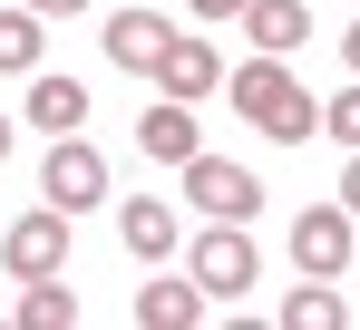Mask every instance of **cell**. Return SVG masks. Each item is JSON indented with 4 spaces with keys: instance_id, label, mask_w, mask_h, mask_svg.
<instances>
[{
    "instance_id": "6da1fadb",
    "label": "cell",
    "mask_w": 360,
    "mask_h": 330,
    "mask_svg": "<svg viewBox=\"0 0 360 330\" xmlns=\"http://www.w3.org/2000/svg\"><path fill=\"white\" fill-rule=\"evenodd\" d=\"M224 98H234V117H243V126H263L273 146L321 136V98H311V88H302V78H292L273 49H253V58H243L234 78H224Z\"/></svg>"
},
{
    "instance_id": "7a4b0ae2",
    "label": "cell",
    "mask_w": 360,
    "mask_h": 330,
    "mask_svg": "<svg viewBox=\"0 0 360 330\" xmlns=\"http://www.w3.org/2000/svg\"><path fill=\"white\" fill-rule=\"evenodd\" d=\"M185 272L205 282L214 301H243L253 272H263V253H253V233H243V223H214V233H195V243H185Z\"/></svg>"
},
{
    "instance_id": "3957f363",
    "label": "cell",
    "mask_w": 360,
    "mask_h": 330,
    "mask_svg": "<svg viewBox=\"0 0 360 330\" xmlns=\"http://www.w3.org/2000/svg\"><path fill=\"white\" fill-rule=\"evenodd\" d=\"M39 194L59 204V214H88V204H108V156L88 146V136H59L49 165H39Z\"/></svg>"
},
{
    "instance_id": "277c9868",
    "label": "cell",
    "mask_w": 360,
    "mask_h": 330,
    "mask_svg": "<svg viewBox=\"0 0 360 330\" xmlns=\"http://www.w3.org/2000/svg\"><path fill=\"white\" fill-rule=\"evenodd\" d=\"M0 263H10V282H49V272H68V214H59V204L20 214L10 233H0Z\"/></svg>"
},
{
    "instance_id": "5b68a950",
    "label": "cell",
    "mask_w": 360,
    "mask_h": 330,
    "mask_svg": "<svg viewBox=\"0 0 360 330\" xmlns=\"http://www.w3.org/2000/svg\"><path fill=\"white\" fill-rule=\"evenodd\" d=\"M185 204H205L214 223H253L263 185H253V165H224V156H185Z\"/></svg>"
},
{
    "instance_id": "8992f818",
    "label": "cell",
    "mask_w": 360,
    "mask_h": 330,
    "mask_svg": "<svg viewBox=\"0 0 360 330\" xmlns=\"http://www.w3.org/2000/svg\"><path fill=\"white\" fill-rule=\"evenodd\" d=\"M292 272H321V282L351 272V204H302L292 214Z\"/></svg>"
},
{
    "instance_id": "52a82bcc",
    "label": "cell",
    "mask_w": 360,
    "mask_h": 330,
    "mask_svg": "<svg viewBox=\"0 0 360 330\" xmlns=\"http://www.w3.org/2000/svg\"><path fill=\"white\" fill-rule=\"evenodd\" d=\"M127 311H136V330H195L205 311H214V291H205L195 272H185V282H136Z\"/></svg>"
},
{
    "instance_id": "ba28073f",
    "label": "cell",
    "mask_w": 360,
    "mask_h": 330,
    "mask_svg": "<svg viewBox=\"0 0 360 330\" xmlns=\"http://www.w3.org/2000/svg\"><path fill=\"white\" fill-rule=\"evenodd\" d=\"M136 146L156 165H185V156H205V136H195V98H156V107L136 117Z\"/></svg>"
},
{
    "instance_id": "9c48e42d",
    "label": "cell",
    "mask_w": 360,
    "mask_h": 330,
    "mask_svg": "<svg viewBox=\"0 0 360 330\" xmlns=\"http://www.w3.org/2000/svg\"><path fill=\"white\" fill-rule=\"evenodd\" d=\"M224 88V58L205 49V39H166V58H156V98H214Z\"/></svg>"
},
{
    "instance_id": "30bf717a",
    "label": "cell",
    "mask_w": 360,
    "mask_h": 330,
    "mask_svg": "<svg viewBox=\"0 0 360 330\" xmlns=\"http://www.w3.org/2000/svg\"><path fill=\"white\" fill-rule=\"evenodd\" d=\"M117 233H127V253H136V263H166V253L185 243L176 204H156V194H136V204H117Z\"/></svg>"
},
{
    "instance_id": "8fae6325",
    "label": "cell",
    "mask_w": 360,
    "mask_h": 330,
    "mask_svg": "<svg viewBox=\"0 0 360 330\" xmlns=\"http://www.w3.org/2000/svg\"><path fill=\"white\" fill-rule=\"evenodd\" d=\"M166 39H176V29H166L156 10H117V20H108V58H117V68H136V78H156Z\"/></svg>"
},
{
    "instance_id": "7c38bea8",
    "label": "cell",
    "mask_w": 360,
    "mask_h": 330,
    "mask_svg": "<svg viewBox=\"0 0 360 330\" xmlns=\"http://www.w3.org/2000/svg\"><path fill=\"white\" fill-rule=\"evenodd\" d=\"M243 29H253V49H302V39H311V0H253V10H243Z\"/></svg>"
},
{
    "instance_id": "4fadbf2b",
    "label": "cell",
    "mask_w": 360,
    "mask_h": 330,
    "mask_svg": "<svg viewBox=\"0 0 360 330\" xmlns=\"http://www.w3.org/2000/svg\"><path fill=\"white\" fill-rule=\"evenodd\" d=\"M30 126L78 136V126H88V88H78V78H30Z\"/></svg>"
},
{
    "instance_id": "5bb4252c",
    "label": "cell",
    "mask_w": 360,
    "mask_h": 330,
    "mask_svg": "<svg viewBox=\"0 0 360 330\" xmlns=\"http://www.w3.org/2000/svg\"><path fill=\"white\" fill-rule=\"evenodd\" d=\"M20 330H78V291H68L59 272L30 282V291H20Z\"/></svg>"
},
{
    "instance_id": "9a60e30c",
    "label": "cell",
    "mask_w": 360,
    "mask_h": 330,
    "mask_svg": "<svg viewBox=\"0 0 360 330\" xmlns=\"http://www.w3.org/2000/svg\"><path fill=\"white\" fill-rule=\"evenodd\" d=\"M283 330H341V291H331L321 272H302L292 301H283Z\"/></svg>"
},
{
    "instance_id": "2e32d148",
    "label": "cell",
    "mask_w": 360,
    "mask_h": 330,
    "mask_svg": "<svg viewBox=\"0 0 360 330\" xmlns=\"http://www.w3.org/2000/svg\"><path fill=\"white\" fill-rule=\"evenodd\" d=\"M0 68H39V10H30V0H20V10L0 0Z\"/></svg>"
},
{
    "instance_id": "e0dca14e",
    "label": "cell",
    "mask_w": 360,
    "mask_h": 330,
    "mask_svg": "<svg viewBox=\"0 0 360 330\" xmlns=\"http://www.w3.org/2000/svg\"><path fill=\"white\" fill-rule=\"evenodd\" d=\"M321 136H341V146H360V78L341 88V98H321Z\"/></svg>"
},
{
    "instance_id": "ac0fdd59",
    "label": "cell",
    "mask_w": 360,
    "mask_h": 330,
    "mask_svg": "<svg viewBox=\"0 0 360 330\" xmlns=\"http://www.w3.org/2000/svg\"><path fill=\"white\" fill-rule=\"evenodd\" d=\"M185 10H195V20H243L253 0H185Z\"/></svg>"
},
{
    "instance_id": "d6986e66",
    "label": "cell",
    "mask_w": 360,
    "mask_h": 330,
    "mask_svg": "<svg viewBox=\"0 0 360 330\" xmlns=\"http://www.w3.org/2000/svg\"><path fill=\"white\" fill-rule=\"evenodd\" d=\"M341 204L360 214V146H351V165H341Z\"/></svg>"
},
{
    "instance_id": "ffe728a7",
    "label": "cell",
    "mask_w": 360,
    "mask_h": 330,
    "mask_svg": "<svg viewBox=\"0 0 360 330\" xmlns=\"http://www.w3.org/2000/svg\"><path fill=\"white\" fill-rule=\"evenodd\" d=\"M30 10H39V20H78L88 0H30Z\"/></svg>"
},
{
    "instance_id": "44dd1931",
    "label": "cell",
    "mask_w": 360,
    "mask_h": 330,
    "mask_svg": "<svg viewBox=\"0 0 360 330\" xmlns=\"http://www.w3.org/2000/svg\"><path fill=\"white\" fill-rule=\"evenodd\" d=\"M341 58H351V78H360V20H351V39H341Z\"/></svg>"
},
{
    "instance_id": "7402d4cb",
    "label": "cell",
    "mask_w": 360,
    "mask_h": 330,
    "mask_svg": "<svg viewBox=\"0 0 360 330\" xmlns=\"http://www.w3.org/2000/svg\"><path fill=\"white\" fill-rule=\"evenodd\" d=\"M10 136H20V126H10V117H0V156H10Z\"/></svg>"
}]
</instances>
